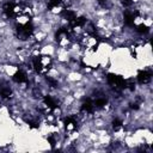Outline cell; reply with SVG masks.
Returning a JSON list of instances; mask_svg holds the SVG:
<instances>
[{"instance_id":"cell-2","label":"cell","mask_w":153,"mask_h":153,"mask_svg":"<svg viewBox=\"0 0 153 153\" xmlns=\"http://www.w3.org/2000/svg\"><path fill=\"white\" fill-rule=\"evenodd\" d=\"M152 80V71L151 69H141L137 73L136 82L140 85H147Z\"/></svg>"},{"instance_id":"cell-4","label":"cell","mask_w":153,"mask_h":153,"mask_svg":"<svg viewBox=\"0 0 153 153\" xmlns=\"http://www.w3.org/2000/svg\"><path fill=\"white\" fill-rule=\"evenodd\" d=\"M13 94V91L11 88V86L6 82H1L0 84V97L2 99H10Z\"/></svg>"},{"instance_id":"cell-3","label":"cell","mask_w":153,"mask_h":153,"mask_svg":"<svg viewBox=\"0 0 153 153\" xmlns=\"http://www.w3.org/2000/svg\"><path fill=\"white\" fill-rule=\"evenodd\" d=\"M12 80L17 84H26V82H29V76H27V74L24 69H18L13 74Z\"/></svg>"},{"instance_id":"cell-1","label":"cell","mask_w":153,"mask_h":153,"mask_svg":"<svg viewBox=\"0 0 153 153\" xmlns=\"http://www.w3.org/2000/svg\"><path fill=\"white\" fill-rule=\"evenodd\" d=\"M31 66L36 74L44 76L53 68V59L49 55H36L31 59Z\"/></svg>"}]
</instances>
